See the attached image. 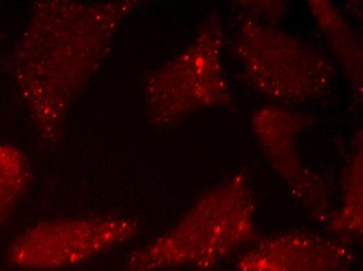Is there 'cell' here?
<instances>
[{"label":"cell","mask_w":363,"mask_h":271,"mask_svg":"<svg viewBox=\"0 0 363 271\" xmlns=\"http://www.w3.org/2000/svg\"><path fill=\"white\" fill-rule=\"evenodd\" d=\"M249 185L235 178L206 193L170 232L130 255L134 271L172 267L210 270L255 241Z\"/></svg>","instance_id":"obj_1"},{"label":"cell","mask_w":363,"mask_h":271,"mask_svg":"<svg viewBox=\"0 0 363 271\" xmlns=\"http://www.w3.org/2000/svg\"><path fill=\"white\" fill-rule=\"evenodd\" d=\"M136 231L134 222L125 218L48 222L20 236L9 255L13 264L28 270L62 267L132 239Z\"/></svg>","instance_id":"obj_2"},{"label":"cell","mask_w":363,"mask_h":271,"mask_svg":"<svg viewBox=\"0 0 363 271\" xmlns=\"http://www.w3.org/2000/svg\"><path fill=\"white\" fill-rule=\"evenodd\" d=\"M355 255L342 238L289 232L254 241L239 255L237 271H351Z\"/></svg>","instance_id":"obj_3"},{"label":"cell","mask_w":363,"mask_h":271,"mask_svg":"<svg viewBox=\"0 0 363 271\" xmlns=\"http://www.w3.org/2000/svg\"><path fill=\"white\" fill-rule=\"evenodd\" d=\"M356 156L350 167L342 208L332 214L329 221L331 232L351 242L362 233V160Z\"/></svg>","instance_id":"obj_4"},{"label":"cell","mask_w":363,"mask_h":271,"mask_svg":"<svg viewBox=\"0 0 363 271\" xmlns=\"http://www.w3.org/2000/svg\"><path fill=\"white\" fill-rule=\"evenodd\" d=\"M24 184L21 158L14 151L0 153V219L12 208Z\"/></svg>","instance_id":"obj_5"}]
</instances>
